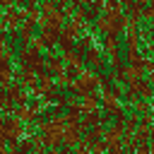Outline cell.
Instances as JSON below:
<instances>
[{
    "label": "cell",
    "instance_id": "1",
    "mask_svg": "<svg viewBox=\"0 0 154 154\" xmlns=\"http://www.w3.org/2000/svg\"><path fill=\"white\" fill-rule=\"evenodd\" d=\"M130 103L137 108V111H142V113H152V106H149V101H140V99H130Z\"/></svg>",
    "mask_w": 154,
    "mask_h": 154
},
{
    "label": "cell",
    "instance_id": "2",
    "mask_svg": "<svg viewBox=\"0 0 154 154\" xmlns=\"http://www.w3.org/2000/svg\"><path fill=\"white\" fill-rule=\"evenodd\" d=\"M142 123H147V125H152V116H149V113H144V116H142Z\"/></svg>",
    "mask_w": 154,
    "mask_h": 154
}]
</instances>
